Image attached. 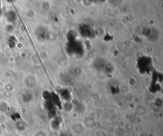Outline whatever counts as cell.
Returning a JSON list of instances; mask_svg holds the SVG:
<instances>
[{
  "label": "cell",
  "instance_id": "cell-2",
  "mask_svg": "<svg viewBox=\"0 0 163 136\" xmlns=\"http://www.w3.org/2000/svg\"><path fill=\"white\" fill-rule=\"evenodd\" d=\"M60 124H61V120L55 117L53 119L52 123V127L55 130L58 129L59 128V126H60Z\"/></svg>",
  "mask_w": 163,
  "mask_h": 136
},
{
  "label": "cell",
  "instance_id": "cell-1",
  "mask_svg": "<svg viewBox=\"0 0 163 136\" xmlns=\"http://www.w3.org/2000/svg\"><path fill=\"white\" fill-rule=\"evenodd\" d=\"M61 94V97H62V98L64 99L67 100H70L71 96H70V92L67 90H66V89L62 90V91L61 90V94Z\"/></svg>",
  "mask_w": 163,
  "mask_h": 136
}]
</instances>
